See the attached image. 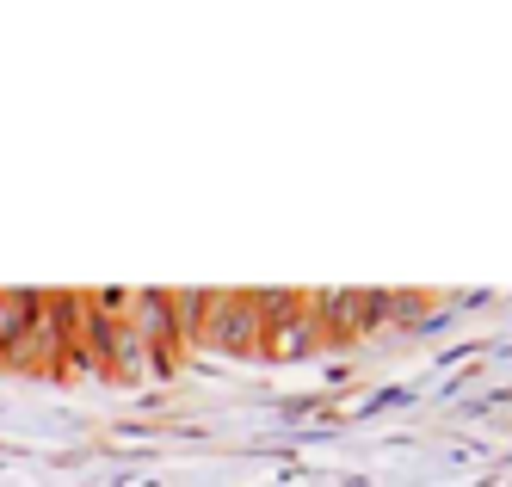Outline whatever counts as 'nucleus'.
Segmentation results:
<instances>
[{
    "label": "nucleus",
    "mask_w": 512,
    "mask_h": 487,
    "mask_svg": "<svg viewBox=\"0 0 512 487\" xmlns=\"http://www.w3.org/2000/svg\"><path fill=\"white\" fill-rule=\"evenodd\" d=\"M68 321H75V296H50L38 290V309H31L19 346L7 352V370H31V377H50L68 370Z\"/></svg>",
    "instance_id": "1"
},
{
    "label": "nucleus",
    "mask_w": 512,
    "mask_h": 487,
    "mask_svg": "<svg viewBox=\"0 0 512 487\" xmlns=\"http://www.w3.org/2000/svg\"><path fill=\"white\" fill-rule=\"evenodd\" d=\"M253 309H260V352L266 358H309L321 346L297 290H253Z\"/></svg>",
    "instance_id": "2"
},
{
    "label": "nucleus",
    "mask_w": 512,
    "mask_h": 487,
    "mask_svg": "<svg viewBox=\"0 0 512 487\" xmlns=\"http://www.w3.org/2000/svg\"><path fill=\"white\" fill-rule=\"evenodd\" d=\"M198 346L229 352V358H253V352H260V309H253V290H210Z\"/></svg>",
    "instance_id": "3"
},
{
    "label": "nucleus",
    "mask_w": 512,
    "mask_h": 487,
    "mask_svg": "<svg viewBox=\"0 0 512 487\" xmlns=\"http://www.w3.org/2000/svg\"><path fill=\"white\" fill-rule=\"evenodd\" d=\"M303 309H309V321L321 333V346L327 340H352V333L371 327V290H309Z\"/></svg>",
    "instance_id": "4"
},
{
    "label": "nucleus",
    "mask_w": 512,
    "mask_h": 487,
    "mask_svg": "<svg viewBox=\"0 0 512 487\" xmlns=\"http://www.w3.org/2000/svg\"><path fill=\"white\" fill-rule=\"evenodd\" d=\"M124 321L136 333V346L149 352V370H173L179 346H173V321H167V290H136L130 309H124Z\"/></svg>",
    "instance_id": "5"
},
{
    "label": "nucleus",
    "mask_w": 512,
    "mask_h": 487,
    "mask_svg": "<svg viewBox=\"0 0 512 487\" xmlns=\"http://www.w3.org/2000/svg\"><path fill=\"white\" fill-rule=\"evenodd\" d=\"M204 303H210V290H167V321H173V346H179V352L198 346V333H204Z\"/></svg>",
    "instance_id": "6"
},
{
    "label": "nucleus",
    "mask_w": 512,
    "mask_h": 487,
    "mask_svg": "<svg viewBox=\"0 0 512 487\" xmlns=\"http://www.w3.org/2000/svg\"><path fill=\"white\" fill-rule=\"evenodd\" d=\"M31 309H38V290H0V364H7V352L19 346Z\"/></svg>",
    "instance_id": "7"
}]
</instances>
